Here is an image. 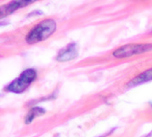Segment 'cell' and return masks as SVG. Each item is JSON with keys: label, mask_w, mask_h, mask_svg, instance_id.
<instances>
[{"label": "cell", "mask_w": 152, "mask_h": 137, "mask_svg": "<svg viewBox=\"0 0 152 137\" xmlns=\"http://www.w3.org/2000/svg\"><path fill=\"white\" fill-rule=\"evenodd\" d=\"M77 55V50L76 45L70 44V45L66 46L65 49H63L59 52L57 60L58 61H66L69 60H73L74 58H76Z\"/></svg>", "instance_id": "3"}, {"label": "cell", "mask_w": 152, "mask_h": 137, "mask_svg": "<svg viewBox=\"0 0 152 137\" xmlns=\"http://www.w3.org/2000/svg\"><path fill=\"white\" fill-rule=\"evenodd\" d=\"M45 113L44 110H42L41 108H33L31 111L28 113L27 116L26 117V123H29L34 118H36L37 116H40L41 114H43Z\"/></svg>", "instance_id": "7"}, {"label": "cell", "mask_w": 152, "mask_h": 137, "mask_svg": "<svg viewBox=\"0 0 152 137\" xmlns=\"http://www.w3.org/2000/svg\"><path fill=\"white\" fill-rule=\"evenodd\" d=\"M149 50H152L151 44H129L116 49L115 52L113 53V56L121 59V58L130 57L135 54L147 52Z\"/></svg>", "instance_id": "2"}, {"label": "cell", "mask_w": 152, "mask_h": 137, "mask_svg": "<svg viewBox=\"0 0 152 137\" xmlns=\"http://www.w3.org/2000/svg\"><path fill=\"white\" fill-rule=\"evenodd\" d=\"M151 80H152V68L141 73L137 77L134 78L129 83V85L134 86V85H137V84H140V83H144V82H147V81Z\"/></svg>", "instance_id": "5"}, {"label": "cell", "mask_w": 152, "mask_h": 137, "mask_svg": "<svg viewBox=\"0 0 152 137\" xmlns=\"http://www.w3.org/2000/svg\"><path fill=\"white\" fill-rule=\"evenodd\" d=\"M56 22L53 19H46L36 26L27 35L26 40L28 44H35L48 38L56 30Z\"/></svg>", "instance_id": "1"}, {"label": "cell", "mask_w": 152, "mask_h": 137, "mask_svg": "<svg viewBox=\"0 0 152 137\" xmlns=\"http://www.w3.org/2000/svg\"><path fill=\"white\" fill-rule=\"evenodd\" d=\"M21 80H23L26 84H30L31 82L36 79V71L34 70H26L22 72V74L19 77Z\"/></svg>", "instance_id": "6"}, {"label": "cell", "mask_w": 152, "mask_h": 137, "mask_svg": "<svg viewBox=\"0 0 152 137\" xmlns=\"http://www.w3.org/2000/svg\"><path fill=\"white\" fill-rule=\"evenodd\" d=\"M27 86H28V84H26L23 80L18 78V79H16L12 82V83L8 86L7 90L11 92L21 93L27 88Z\"/></svg>", "instance_id": "4"}]
</instances>
